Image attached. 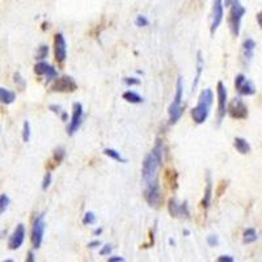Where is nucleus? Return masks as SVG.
Wrapping results in <instances>:
<instances>
[{
    "mask_svg": "<svg viewBox=\"0 0 262 262\" xmlns=\"http://www.w3.org/2000/svg\"><path fill=\"white\" fill-rule=\"evenodd\" d=\"M60 118H62V121H67V118H69V114H67V112H62V114H60Z\"/></svg>",
    "mask_w": 262,
    "mask_h": 262,
    "instance_id": "obj_43",
    "label": "nucleus"
},
{
    "mask_svg": "<svg viewBox=\"0 0 262 262\" xmlns=\"http://www.w3.org/2000/svg\"><path fill=\"white\" fill-rule=\"evenodd\" d=\"M100 245H101V241H100V240H93V241H90L89 244H88V248L93 249V248H97V246H100Z\"/></svg>",
    "mask_w": 262,
    "mask_h": 262,
    "instance_id": "obj_39",
    "label": "nucleus"
},
{
    "mask_svg": "<svg viewBox=\"0 0 262 262\" xmlns=\"http://www.w3.org/2000/svg\"><path fill=\"white\" fill-rule=\"evenodd\" d=\"M101 233H103V228H96L95 231H93V235H95V236H99Z\"/></svg>",
    "mask_w": 262,
    "mask_h": 262,
    "instance_id": "obj_41",
    "label": "nucleus"
},
{
    "mask_svg": "<svg viewBox=\"0 0 262 262\" xmlns=\"http://www.w3.org/2000/svg\"><path fill=\"white\" fill-rule=\"evenodd\" d=\"M107 261L109 262H123L125 261V258L120 257V256H114V257L107 258Z\"/></svg>",
    "mask_w": 262,
    "mask_h": 262,
    "instance_id": "obj_38",
    "label": "nucleus"
},
{
    "mask_svg": "<svg viewBox=\"0 0 262 262\" xmlns=\"http://www.w3.org/2000/svg\"><path fill=\"white\" fill-rule=\"evenodd\" d=\"M235 87L241 96H253L256 93L254 84L245 78L243 73H239L235 79Z\"/></svg>",
    "mask_w": 262,
    "mask_h": 262,
    "instance_id": "obj_14",
    "label": "nucleus"
},
{
    "mask_svg": "<svg viewBox=\"0 0 262 262\" xmlns=\"http://www.w3.org/2000/svg\"><path fill=\"white\" fill-rule=\"evenodd\" d=\"M66 157V148L65 147H58L54 151V160H55V163L60 164Z\"/></svg>",
    "mask_w": 262,
    "mask_h": 262,
    "instance_id": "obj_25",
    "label": "nucleus"
},
{
    "mask_svg": "<svg viewBox=\"0 0 262 262\" xmlns=\"http://www.w3.org/2000/svg\"><path fill=\"white\" fill-rule=\"evenodd\" d=\"M13 80H15V83H16V86L20 88V89H24L26 87V82H25V79L22 78L21 76V73H18L16 72L15 75H13Z\"/></svg>",
    "mask_w": 262,
    "mask_h": 262,
    "instance_id": "obj_30",
    "label": "nucleus"
},
{
    "mask_svg": "<svg viewBox=\"0 0 262 262\" xmlns=\"http://www.w3.org/2000/svg\"><path fill=\"white\" fill-rule=\"evenodd\" d=\"M45 229H46V223H45V214H39L35 219L33 227H32V245L35 249H38L42 245L43 235H45Z\"/></svg>",
    "mask_w": 262,
    "mask_h": 262,
    "instance_id": "obj_5",
    "label": "nucleus"
},
{
    "mask_svg": "<svg viewBox=\"0 0 262 262\" xmlns=\"http://www.w3.org/2000/svg\"><path fill=\"white\" fill-rule=\"evenodd\" d=\"M207 244L210 245V246H218L219 245V237L216 236V235H210V236L207 237Z\"/></svg>",
    "mask_w": 262,
    "mask_h": 262,
    "instance_id": "obj_33",
    "label": "nucleus"
},
{
    "mask_svg": "<svg viewBox=\"0 0 262 262\" xmlns=\"http://www.w3.org/2000/svg\"><path fill=\"white\" fill-rule=\"evenodd\" d=\"M218 261L219 262H233L232 256H220L218 257Z\"/></svg>",
    "mask_w": 262,
    "mask_h": 262,
    "instance_id": "obj_37",
    "label": "nucleus"
},
{
    "mask_svg": "<svg viewBox=\"0 0 262 262\" xmlns=\"http://www.w3.org/2000/svg\"><path fill=\"white\" fill-rule=\"evenodd\" d=\"M184 235H185V236H189L190 232H189V231H188V229H184Z\"/></svg>",
    "mask_w": 262,
    "mask_h": 262,
    "instance_id": "obj_45",
    "label": "nucleus"
},
{
    "mask_svg": "<svg viewBox=\"0 0 262 262\" xmlns=\"http://www.w3.org/2000/svg\"><path fill=\"white\" fill-rule=\"evenodd\" d=\"M83 117H84V110H83V105L80 103H75L72 105V117L70 121L69 125V135H73V134L79 131L80 126H82Z\"/></svg>",
    "mask_w": 262,
    "mask_h": 262,
    "instance_id": "obj_8",
    "label": "nucleus"
},
{
    "mask_svg": "<svg viewBox=\"0 0 262 262\" xmlns=\"http://www.w3.org/2000/svg\"><path fill=\"white\" fill-rule=\"evenodd\" d=\"M257 48V43L254 42L252 38H246L243 43V55L246 62H249L254 55V50Z\"/></svg>",
    "mask_w": 262,
    "mask_h": 262,
    "instance_id": "obj_17",
    "label": "nucleus"
},
{
    "mask_svg": "<svg viewBox=\"0 0 262 262\" xmlns=\"http://www.w3.org/2000/svg\"><path fill=\"white\" fill-rule=\"evenodd\" d=\"M9 203H11V199L7 194H1L0 195V215L4 214L7 209H8Z\"/></svg>",
    "mask_w": 262,
    "mask_h": 262,
    "instance_id": "obj_26",
    "label": "nucleus"
},
{
    "mask_svg": "<svg viewBox=\"0 0 262 262\" xmlns=\"http://www.w3.org/2000/svg\"><path fill=\"white\" fill-rule=\"evenodd\" d=\"M163 143L157 142L150 154L144 157L142 168V180L144 185L159 182V171L163 164Z\"/></svg>",
    "mask_w": 262,
    "mask_h": 262,
    "instance_id": "obj_1",
    "label": "nucleus"
},
{
    "mask_svg": "<svg viewBox=\"0 0 262 262\" xmlns=\"http://www.w3.org/2000/svg\"><path fill=\"white\" fill-rule=\"evenodd\" d=\"M50 110H52V113H55V114H58V116H60L62 114V112H63V109H62V106L60 105H55V104H52V105H50V107H49Z\"/></svg>",
    "mask_w": 262,
    "mask_h": 262,
    "instance_id": "obj_36",
    "label": "nucleus"
},
{
    "mask_svg": "<svg viewBox=\"0 0 262 262\" xmlns=\"http://www.w3.org/2000/svg\"><path fill=\"white\" fill-rule=\"evenodd\" d=\"M112 250H113L112 245L106 244V245H104L103 249L100 250V254H101V256H110V253H112Z\"/></svg>",
    "mask_w": 262,
    "mask_h": 262,
    "instance_id": "obj_35",
    "label": "nucleus"
},
{
    "mask_svg": "<svg viewBox=\"0 0 262 262\" xmlns=\"http://www.w3.org/2000/svg\"><path fill=\"white\" fill-rule=\"evenodd\" d=\"M123 82L127 87H133V86H139L140 84V80L137 78H125L123 79Z\"/></svg>",
    "mask_w": 262,
    "mask_h": 262,
    "instance_id": "obj_34",
    "label": "nucleus"
},
{
    "mask_svg": "<svg viewBox=\"0 0 262 262\" xmlns=\"http://www.w3.org/2000/svg\"><path fill=\"white\" fill-rule=\"evenodd\" d=\"M150 21L147 20L146 16H142V15H139L135 20V25L139 26V28H144V26H148Z\"/></svg>",
    "mask_w": 262,
    "mask_h": 262,
    "instance_id": "obj_31",
    "label": "nucleus"
},
{
    "mask_svg": "<svg viewBox=\"0 0 262 262\" xmlns=\"http://www.w3.org/2000/svg\"><path fill=\"white\" fill-rule=\"evenodd\" d=\"M231 11H229V17H228V24H229V29L235 37L240 35V28H241V20L243 16L246 12V9L241 5L239 0H232V3L229 4Z\"/></svg>",
    "mask_w": 262,
    "mask_h": 262,
    "instance_id": "obj_4",
    "label": "nucleus"
},
{
    "mask_svg": "<svg viewBox=\"0 0 262 262\" xmlns=\"http://www.w3.org/2000/svg\"><path fill=\"white\" fill-rule=\"evenodd\" d=\"M25 226L24 224H18L16 229L13 231V233L9 236L8 240V248L11 250L18 249L22 244H24V240H25Z\"/></svg>",
    "mask_w": 262,
    "mask_h": 262,
    "instance_id": "obj_15",
    "label": "nucleus"
},
{
    "mask_svg": "<svg viewBox=\"0 0 262 262\" xmlns=\"http://www.w3.org/2000/svg\"><path fill=\"white\" fill-rule=\"evenodd\" d=\"M232 3V0H224L223 5H226V7H229V4Z\"/></svg>",
    "mask_w": 262,
    "mask_h": 262,
    "instance_id": "obj_44",
    "label": "nucleus"
},
{
    "mask_svg": "<svg viewBox=\"0 0 262 262\" xmlns=\"http://www.w3.org/2000/svg\"><path fill=\"white\" fill-rule=\"evenodd\" d=\"M52 92H60V93H69V92H75L78 89V84L71 76H62L56 79L55 83L52 86Z\"/></svg>",
    "mask_w": 262,
    "mask_h": 262,
    "instance_id": "obj_10",
    "label": "nucleus"
},
{
    "mask_svg": "<svg viewBox=\"0 0 262 262\" xmlns=\"http://www.w3.org/2000/svg\"><path fill=\"white\" fill-rule=\"evenodd\" d=\"M224 16V5L223 0H214L212 4V13H211V35H215V32L218 30L219 25L223 21Z\"/></svg>",
    "mask_w": 262,
    "mask_h": 262,
    "instance_id": "obj_9",
    "label": "nucleus"
},
{
    "mask_svg": "<svg viewBox=\"0 0 262 262\" xmlns=\"http://www.w3.org/2000/svg\"><path fill=\"white\" fill-rule=\"evenodd\" d=\"M169 244H171V245H175V241H173L172 239H171V240H169Z\"/></svg>",
    "mask_w": 262,
    "mask_h": 262,
    "instance_id": "obj_46",
    "label": "nucleus"
},
{
    "mask_svg": "<svg viewBox=\"0 0 262 262\" xmlns=\"http://www.w3.org/2000/svg\"><path fill=\"white\" fill-rule=\"evenodd\" d=\"M227 113L233 120H246L248 118V107L240 97L233 99L229 105H227Z\"/></svg>",
    "mask_w": 262,
    "mask_h": 262,
    "instance_id": "obj_6",
    "label": "nucleus"
},
{
    "mask_svg": "<svg viewBox=\"0 0 262 262\" xmlns=\"http://www.w3.org/2000/svg\"><path fill=\"white\" fill-rule=\"evenodd\" d=\"M243 236H244L245 244H252V243H254V241H257V239H258L257 231H256L254 228H248V229H245Z\"/></svg>",
    "mask_w": 262,
    "mask_h": 262,
    "instance_id": "obj_23",
    "label": "nucleus"
},
{
    "mask_svg": "<svg viewBox=\"0 0 262 262\" xmlns=\"http://www.w3.org/2000/svg\"><path fill=\"white\" fill-rule=\"evenodd\" d=\"M122 97H123V100H126L127 103L131 104L143 103V97H140V96L138 95V93H135V92H133V90H127V92H125Z\"/></svg>",
    "mask_w": 262,
    "mask_h": 262,
    "instance_id": "obj_24",
    "label": "nucleus"
},
{
    "mask_svg": "<svg viewBox=\"0 0 262 262\" xmlns=\"http://www.w3.org/2000/svg\"><path fill=\"white\" fill-rule=\"evenodd\" d=\"M212 103H214L212 90L210 88L203 89L202 93L199 95V99H198L197 106L192 110V118L197 125H202V123L206 122V120L209 118V114H210Z\"/></svg>",
    "mask_w": 262,
    "mask_h": 262,
    "instance_id": "obj_2",
    "label": "nucleus"
},
{
    "mask_svg": "<svg viewBox=\"0 0 262 262\" xmlns=\"http://www.w3.org/2000/svg\"><path fill=\"white\" fill-rule=\"evenodd\" d=\"M35 72L37 73V75H39V76L45 75L46 79H48V82L58 78L56 70L54 69L52 66L49 65V63H46V62H39V63H37V65L35 66Z\"/></svg>",
    "mask_w": 262,
    "mask_h": 262,
    "instance_id": "obj_16",
    "label": "nucleus"
},
{
    "mask_svg": "<svg viewBox=\"0 0 262 262\" xmlns=\"http://www.w3.org/2000/svg\"><path fill=\"white\" fill-rule=\"evenodd\" d=\"M49 55V46L48 45H41L38 48V52H37V55H35V59L42 60L45 58H48Z\"/></svg>",
    "mask_w": 262,
    "mask_h": 262,
    "instance_id": "obj_28",
    "label": "nucleus"
},
{
    "mask_svg": "<svg viewBox=\"0 0 262 262\" xmlns=\"http://www.w3.org/2000/svg\"><path fill=\"white\" fill-rule=\"evenodd\" d=\"M203 69H205V63H203L202 52H198V54H197V75H195V79H194V83H193V92L197 89L198 83H199V79H201V75H202Z\"/></svg>",
    "mask_w": 262,
    "mask_h": 262,
    "instance_id": "obj_19",
    "label": "nucleus"
},
{
    "mask_svg": "<svg viewBox=\"0 0 262 262\" xmlns=\"http://www.w3.org/2000/svg\"><path fill=\"white\" fill-rule=\"evenodd\" d=\"M235 148H236L237 152H240L241 155H245V154H249L250 152V144L246 142V139L244 138H235Z\"/></svg>",
    "mask_w": 262,
    "mask_h": 262,
    "instance_id": "obj_20",
    "label": "nucleus"
},
{
    "mask_svg": "<svg viewBox=\"0 0 262 262\" xmlns=\"http://www.w3.org/2000/svg\"><path fill=\"white\" fill-rule=\"evenodd\" d=\"M211 198H212V178H211L210 173H207V186L205 189L202 202H201L203 209H209L211 203Z\"/></svg>",
    "mask_w": 262,
    "mask_h": 262,
    "instance_id": "obj_18",
    "label": "nucleus"
},
{
    "mask_svg": "<svg viewBox=\"0 0 262 262\" xmlns=\"http://www.w3.org/2000/svg\"><path fill=\"white\" fill-rule=\"evenodd\" d=\"M257 21H258V26H262V13L261 12H258Z\"/></svg>",
    "mask_w": 262,
    "mask_h": 262,
    "instance_id": "obj_42",
    "label": "nucleus"
},
{
    "mask_svg": "<svg viewBox=\"0 0 262 262\" xmlns=\"http://www.w3.org/2000/svg\"><path fill=\"white\" fill-rule=\"evenodd\" d=\"M96 223V215L92 212V211H88L84 215V218H83V224H86V226H90V224H95Z\"/></svg>",
    "mask_w": 262,
    "mask_h": 262,
    "instance_id": "obj_29",
    "label": "nucleus"
},
{
    "mask_svg": "<svg viewBox=\"0 0 262 262\" xmlns=\"http://www.w3.org/2000/svg\"><path fill=\"white\" fill-rule=\"evenodd\" d=\"M144 199L151 207L159 206L161 201V189H160L159 182L144 185Z\"/></svg>",
    "mask_w": 262,
    "mask_h": 262,
    "instance_id": "obj_7",
    "label": "nucleus"
},
{
    "mask_svg": "<svg viewBox=\"0 0 262 262\" xmlns=\"http://www.w3.org/2000/svg\"><path fill=\"white\" fill-rule=\"evenodd\" d=\"M218 123H220L227 114L228 92L223 83H218Z\"/></svg>",
    "mask_w": 262,
    "mask_h": 262,
    "instance_id": "obj_11",
    "label": "nucleus"
},
{
    "mask_svg": "<svg viewBox=\"0 0 262 262\" xmlns=\"http://www.w3.org/2000/svg\"><path fill=\"white\" fill-rule=\"evenodd\" d=\"M104 154L106 156H109L110 159L118 161V163H127V160H126L125 157H122L120 152L117 150H114V148H105V150H104Z\"/></svg>",
    "mask_w": 262,
    "mask_h": 262,
    "instance_id": "obj_22",
    "label": "nucleus"
},
{
    "mask_svg": "<svg viewBox=\"0 0 262 262\" xmlns=\"http://www.w3.org/2000/svg\"><path fill=\"white\" fill-rule=\"evenodd\" d=\"M15 100H16V93H15V92L0 87V103L9 105V104H12Z\"/></svg>",
    "mask_w": 262,
    "mask_h": 262,
    "instance_id": "obj_21",
    "label": "nucleus"
},
{
    "mask_svg": "<svg viewBox=\"0 0 262 262\" xmlns=\"http://www.w3.org/2000/svg\"><path fill=\"white\" fill-rule=\"evenodd\" d=\"M182 95H184V83H182V78L178 76L177 79L176 86V96L173 103L168 107V113H169V123L175 125L177 123L180 118L184 114V106H182Z\"/></svg>",
    "mask_w": 262,
    "mask_h": 262,
    "instance_id": "obj_3",
    "label": "nucleus"
},
{
    "mask_svg": "<svg viewBox=\"0 0 262 262\" xmlns=\"http://www.w3.org/2000/svg\"><path fill=\"white\" fill-rule=\"evenodd\" d=\"M54 52L56 62L65 63V60L67 59V43L62 33H56L54 37Z\"/></svg>",
    "mask_w": 262,
    "mask_h": 262,
    "instance_id": "obj_13",
    "label": "nucleus"
},
{
    "mask_svg": "<svg viewBox=\"0 0 262 262\" xmlns=\"http://www.w3.org/2000/svg\"><path fill=\"white\" fill-rule=\"evenodd\" d=\"M168 210H169V214L172 215L173 218H182V219L185 218V219H188L190 215L188 202L177 203V201L175 198H171V199H169Z\"/></svg>",
    "mask_w": 262,
    "mask_h": 262,
    "instance_id": "obj_12",
    "label": "nucleus"
},
{
    "mask_svg": "<svg viewBox=\"0 0 262 262\" xmlns=\"http://www.w3.org/2000/svg\"><path fill=\"white\" fill-rule=\"evenodd\" d=\"M52 173L48 172L46 175H45V177H43V181H42V189L43 190H48V188L50 186V184H52Z\"/></svg>",
    "mask_w": 262,
    "mask_h": 262,
    "instance_id": "obj_32",
    "label": "nucleus"
},
{
    "mask_svg": "<svg viewBox=\"0 0 262 262\" xmlns=\"http://www.w3.org/2000/svg\"><path fill=\"white\" fill-rule=\"evenodd\" d=\"M22 140L28 143L30 140V123L29 121H24V126H22Z\"/></svg>",
    "mask_w": 262,
    "mask_h": 262,
    "instance_id": "obj_27",
    "label": "nucleus"
},
{
    "mask_svg": "<svg viewBox=\"0 0 262 262\" xmlns=\"http://www.w3.org/2000/svg\"><path fill=\"white\" fill-rule=\"evenodd\" d=\"M35 253L33 252H29L28 253V257H26V262H35Z\"/></svg>",
    "mask_w": 262,
    "mask_h": 262,
    "instance_id": "obj_40",
    "label": "nucleus"
}]
</instances>
